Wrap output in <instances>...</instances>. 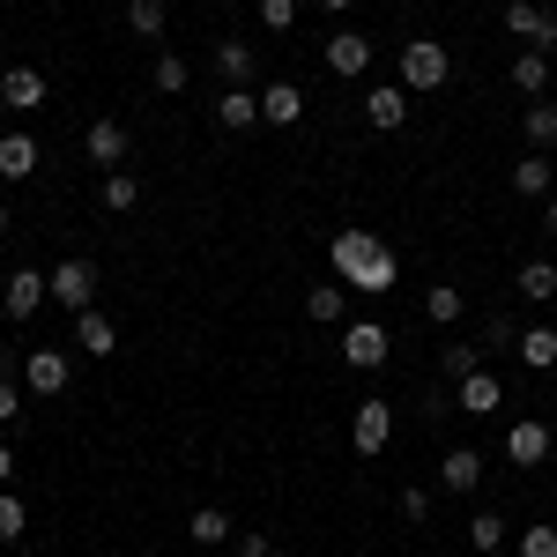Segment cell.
<instances>
[{
	"label": "cell",
	"mask_w": 557,
	"mask_h": 557,
	"mask_svg": "<svg viewBox=\"0 0 557 557\" xmlns=\"http://www.w3.org/2000/svg\"><path fill=\"white\" fill-rule=\"evenodd\" d=\"M327 268H335V283H343V290H364V298H386V290H394V275H401L394 253H386L364 223H343V231L327 238Z\"/></svg>",
	"instance_id": "6da1fadb"
},
{
	"label": "cell",
	"mask_w": 557,
	"mask_h": 557,
	"mask_svg": "<svg viewBox=\"0 0 557 557\" xmlns=\"http://www.w3.org/2000/svg\"><path fill=\"white\" fill-rule=\"evenodd\" d=\"M446 75H454V52H446L438 38H409L401 45V89H409V97L446 89Z\"/></svg>",
	"instance_id": "7a4b0ae2"
},
{
	"label": "cell",
	"mask_w": 557,
	"mask_h": 557,
	"mask_svg": "<svg viewBox=\"0 0 557 557\" xmlns=\"http://www.w3.org/2000/svg\"><path fill=\"white\" fill-rule=\"evenodd\" d=\"M38 305H52V275H38V268H15V275H8V290H0V312L23 327V320H38Z\"/></svg>",
	"instance_id": "3957f363"
},
{
	"label": "cell",
	"mask_w": 557,
	"mask_h": 557,
	"mask_svg": "<svg viewBox=\"0 0 557 557\" xmlns=\"http://www.w3.org/2000/svg\"><path fill=\"white\" fill-rule=\"evenodd\" d=\"M89 298H97V260H60V268H52V305H60V312H89Z\"/></svg>",
	"instance_id": "277c9868"
},
{
	"label": "cell",
	"mask_w": 557,
	"mask_h": 557,
	"mask_svg": "<svg viewBox=\"0 0 557 557\" xmlns=\"http://www.w3.org/2000/svg\"><path fill=\"white\" fill-rule=\"evenodd\" d=\"M506 30L520 45H535V52H557V15L543 0H506Z\"/></svg>",
	"instance_id": "5b68a950"
},
{
	"label": "cell",
	"mask_w": 557,
	"mask_h": 557,
	"mask_svg": "<svg viewBox=\"0 0 557 557\" xmlns=\"http://www.w3.org/2000/svg\"><path fill=\"white\" fill-rule=\"evenodd\" d=\"M386 349H394V335H386L380 320H357V327H343V364H349V372H380Z\"/></svg>",
	"instance_id": "8992f818"
},
{
	"label": "cell",
	"mask_w": 557,
	"mask_h": 557,
	"mask_svg": "<svg viewBox=\"0 0 557 557\" xmlns=\"http://www.w3.org/2000/svg\"><path fill=\"white\" fill-rule=\"evenodd\" d=\"M557 454V431L543 424V417H520L513 431H506V461L513 469H535V461H550Z\"/></svg>",
	"instance_id": "52a82bcc"
},
{
	"label": "cell",
	"mask_w": 557,
	"mask_h": 557,
	"mask_svg": "<svg viewBox=\"0 0 557 557\" xmlns=\"http://www.w3.org/2000/svg\"><path fill=\"white\" fill-rule=\"evenodd\" d=\"M127 127L120 120H89V134H83V157L97 164V172H127Z\"/></svg>",
	"instance_id": "ba28073f"
},
{
	"label": "cell",
	"mask_w": 557,
	"mask_h": 557,
	"mask_svg": "<svg viewBox=\"0 0 557 557\" xmlns=\"http://www.w3.org/2000/svg\"><path fill=\"white\" fill-rule=\"evenodd\" d=\"M386 438H394V409H386V401H357V417H349V446L372 461V454H386Z\"/></svg>",
	"instance_id": "9c48e42d"
},
{
	"label": "cell",
	"mask_w": 557,
	"mask_h": 557,
	"mask_svg": "<svg viewBox=\"0 0 557 557\" xmlns=\"http://www.w3.org/2000/svg\"><path fill=\"white\" fill-rule=\"evenodd\" d=\"M67 372H75V364H67V349H60V343H38L30 357H23V386H30V394H60Z\"/></svg>",
	"instance_id": "30bf717a"
},
{
	"label": "cell",
	"mask_w": 557,
	"mask_h": 557,
	"mask_svg": "<svg viewBox=\"0 0 557 557\" xmlns=\"http://www.w3.org/2000/svg\"><path fill=\"white\" fill-rule=\"evenodd\" d=\"M409 104H417V97H409V89H401V83H380V89H364V120H372V127H380V134L409 127Z\"/></svg>",
	"instance_id": "8fae6325"
},
{
	"label": "cell",
	"mask_w": 557,
	"mask_h": 557,
	"mask_svg": "<svg viewBox=\"0 0 557 557\" xmlns=\"http://www.w3.org/2000/svg\"><path fill=\"white\" fill-rule=\"evenodd\" d=\"M45 97H52V83H45L38 67H8V75H0V104H8V112H38Z\"/></svg>",
	"instance_id": "7c38bea8"
},
{
	"label": "cell",
	"mask_w": 557,
	"mask_h": 557,
	"mask_svg": "<svg viewBox=\"0 0 557 557\" xmlns=\"http://www.w3.org/2000/svg\"><path fill=\"white\" fill-rule=\"evenodd\" d=\"M454 394H461L454 409H469V417H498V409H506V386H498V372H491V364H483V372H469Z\"/></svg>",
	"instance_id": "4fadbf2b"
},
{
	"label": "cell",
	"mask_w": 557,
	"mask_h": 557,
	"mask_svg": "<svg viewBox=\"0 0 557 557\" xmlns=\"http://www.w3.org/2000/svg\"><path fill=\"white\" fill-rule=\"evenodd\" d=\"M327 67H335L343 83H357V75L372 67V38H364V30H335V38H327Z\"/></svg>",
	"instance_id": "5bb4252c"
},
{
	"label": "cell",
	"mask_w": 557,
	"mask_h": 557,
	"mask_svg": "<svg viewBox=\"0 0 557 557\" xmlns=\"http://www.w3.org/2000/svg\"><path fill=\"white\" fill-rule=\"evenodd\" d=\"M38 164H45V149H38V141H30L23 127L0 134V178H8V186H23V178L38 172Z\"/></svg>",
	"instance_id": "9a60e30c"
},
{
	"label": "cell",
	"mask_w": 557,
	"mask_h": 557,
	"mask_svg": "<svg viewBox=\"0 0 557 557\" xmlns=\"http://www.w3.org/2000/svg\"><path fill=\"white\" fill-rule=\"evenodd\" d=\"M260 120H268V127H298L305 120V89L298 83H260Z\"/></svg>",
	"instance_id": "2e32d148"
},
{
	"label": "cell",
	"mask_w": 557,
	"mask_h": 557,
	"mask_svg": "<svg viewBox=\"0 0 557 557\" xmlns=\"http://www.w3.org/2000/svg\"><path fill=\"white\" fill-rule=\"evenodd\" d=\"M215 127L223 134H253L260 127V89H223V97H215Z\"/></svg>",
	"instance_id": "e0dca14e"
},
{
	"label": "cell",
	"mask_w": 557,
	"mask_h": 557,
	"mask_svg": "<svg viewBox=\"0 0 557 557\" xmlns=\"http://www.w3.org/2000/svg\"><path fill=\"white\" fill-rule=\"evenodd\" d=\"M475 483H483V454H475V446H454V454L438 461V491H454V498H469Z\"/></svg>",
	"instance_id": "ac0fdd59"
},
{
	"label": "cell",
	"mask_w": 557,
	"mask_h": 557,
	"mask_svg": "<svg viewBox=\"0 0 557 557\" xmlns=\"http://www.w3.org/2000/svg\"><path fill=\"white\" fill-rule=\"evenodd\" d=\"M550 186H557V164L543 157V149H528L513 164V194H528V201H550Z\"/></svg>",
	"instance_id": "d6986e66"
},
{
	"label": "cell",
	"mask_w": 557,
	"mask_h": 557,
	"mask_svg": "<svg viewBox=\"0 0 557 557\" xmlns=\"http://www.w3.org/2000/svg\"><path fill=\"white\" fill-rule=\"evenodd\" d=\"M215 75H223V89H253V45L223 38L215 45Z\"/></svg>",
	"instance_id": "ffe728a7"
},
{
	"label": "cell",
	"mask_w": 557,
	"mask_h": 557,
	"mask_svg": "<svg viewBox=\"0 0 557 557\" xmlns=\"http://www.w3.org/2000/svg\"><path fill=\"white\" fill-rule=\"evenodd\" d=\"M424 320H431V327H461V320H469L461 283H431V290H424Z\"/></svg>",
	"instance_id": "44dd1931"
},
{
	"label": "cell",
	"mask_w": 557,
	"mask_h": 557,
	"mask_svg": "<svg viewBox=\"0 0 557 557\" xmlns=\"http://www.w3.org/2000/svg\"><path fill=\"white\" fill-rule=\"evenodd\" d=\"M75 343H83V357H112V349H120V327L89 305V312H75Z\"/></svg>",
	"instance_id": "7402d4cb"
},
{
	"label": "cell",
	"mask_w": 557,
	"mask_h": 557,
	"mask_svg": "<svg viewBox=\"0 0 557 557\" xmlns=\"http://www.w3.org/2000/svg\"><path fill=\"white\" fill-rule=\"evenodd\" d=\"M186 535H194V550H215V543H238V520L223 513V506H201V513L186 520Z\"/></svg>",
	"instance_id": "603a6c76"
},
{
	"label": "cell",
	"mask_w": 557,
	"mask_h": 557,
	"mask_svg": "<svg viewBox=\"0 0 557 557\" xmlns=\"http://www.w3.org/2000/svg\"><path fill=\"white\" fill-rule=\"evenodd\" d=\"M469 372H483V343H446L438 349V386H461Z\"/></svg>",
	"instance_id": "cb8c5ba5"
},
{
	"label": "cell",
	"mask_w": 557,
	"mask_h": 557,
	"mask_svg": "<svg viewBox=\"0 0 557 557\" xmlns=\"http://www.w3.org/2000/svg\"><path fill=\"white\" fill-rule=\"evenodd\" d=\"M513 290H520L528 305H550V298H557V260H528V268L513 275Z\"/></svg>",
	"instance_id": "d4e9b609"
},
{
	"label": "cell",
	"mask_w": 557,
	"mask_h": 557,
	"mask_svg": "<svg viewBox=\"0 0 557 557\" xmlns=\"http://www.w3.org/2000/svg\"><path fill=\"white\" fill-rule=\"evenodd\" d=\"M520 364H528V372H550L557 364V327H520Z\"/></svg>",
	"instance_id": "484cf974"
},
{
	"label": "cell",
	"mask_w": 557,
	"mask_h": 557,
	"mask_svg": "<svg viewBox=\"0 0 557 557\" xmlns=\"http://www.w3.org/2000/svg\"><path fill=\"white\" fill-rule=\"evenodd\" d=\"M164 23H172V8H164V0H127V30H134L141 45L164 38Z\"/></svg>",
	"instance_id": "4316f807"
},
{
	"label": "cell",
	"mask_w": 557,
	"mask_h": 557,
	"mask_svg": "<svg viewBox=\"0 0 557 557\" xmlns=\"http://www.w3.org/2000/svg\"><path fill=\"white\" fill-rule=\"evenodd\" d=\"M513 89H520V97H543V89H550V52L528 45V52L513 60Z\"/></svg>",
	"instance_id": "83f0119b"
},
{
	"label": "cell",
	"mask_w": 557,
	"mask_h": 557,
	"mask_svg": "<svg viewBox=\"0 0 557 557\" xmlns=\"http://www.w3.org/2000/svg\"><path fill=\"white\" fill-rule=\"evenodd\" d=\"M305 320H312V327H335V320H343V283H312V290H305Z\"/></svg>",
	"instance_id": "f1b7e54d"
},
{
	"label": "cell",
	"mask_w": 557,
	"mask_h": 557,
	"mask_svg": "<svg viewBox=\"0 0 557 557\" xmlns=\"http://www.w3.org/2000/svg\"><path fill=\"white\" fill-rule=\"evenodd\" d=\"M520 127H528V149H543V157H550V149H557V104H528V120H520Z\"/></svg>",
	"instance_id": "f546056e"
},
{
	"label": "cell",
	"mask_w": 557,
	"mask_h": 557,
	"mask_svg": "<svg viewBox=\"0 0 557 557\" xmlns=\"http://www.w3.org/2000/svg\"><path fill=\"white\" fill-rule=\"evenodd\" d=\"M104 209H112V215L141 209V178H134V172H104Z\"/></svg>",
	"instance_id": "4dcf8cb0"
},
{
	"label": "cell",
	"mask_w": 557,
	"mask_h": 557,
	"mask_svg": "<svg viewBox=\"0 0 557 557\" xmlns=\"http://www.w3.org/2000/svg\"><path fill=\"white\" fill-rule=\"evenodd\" d=\"M498 543H506V520H498V513H475L469 520V550L475 557H498Z\"/></svg>",
	"instance_id": "1f68e13d"
},
{
	"label": "cell",
	"mask_w": 557,
	"mask_h": 557,
	"mask_svg": "<svg viewBox=\"0 0 557 557\" xmlns=\"http://www.w3.org/2000/svg\"><path fill=\"white\" fill-rule=\"evenodd\" d=\"M520 557H557V520H528L520 528Z\"/></svg>",
	"instance_id": "d6a6232c"
},
{
	"label": "cell",
	"mask_w": 557,
	"mask_h": 557,
	"mask_svg": "<svg viewBox=\"0 0 557 557\" xmlns=\"http://www.w3.org/2000/svg\"><path fill=\"white\" fill-rule=\"evenodd\" d=\"M260 30H298V0H260Z\"/></svg>",
	"instance_id": "836d02e7"
},
{
	"label": "cell",
	"mask_w": 557,
	"mask_h": 557,
	"mask_svg": "<svg viewBox=\"0 0 557 557\" xmlns=\"http://www.w3.org/2000/svg\"><path fill=\"white\" fill-rule=\"evenodd\" d=\"M186 83H194V75H186V60H178V52H157V89H164V97H178Z\"/></svg>",
	"instance_id": "e575fe53"
},
{
	"label": "cell",
	"mask_w": 557,
	"mask_h": 557,
	"mask_svg": "<svg viewBox=\"0 0 557 557\" xmlns=\"http://www.w3.org/2000/svg\"><path fill=\"white\" fill-rule=\"evenodd\" d=\"M506 343H520V320L513 312H491L483 320V349H506Z\"/></svg>",
	"instance_id": "d590c367"
},
{
	"label": "cell",
	"mask_w": 557,
	"mask_h": 557,
	"mask_svg": "<svg viewBox=\"0 0 557 557\" xmlns=\"http://www.w3.org/2000/svg\"><path fill=\"white\" fill-rule=\"evenodd\" d=\"M0 543H23V498L0 491Z\"/></svg>",
	"instance_id": "8d00e7d4"
},
{
	"label": "cell",
	"mask_w": 557,
	"mask_h": 557,
	"mask_svg": "<svg viewBox=\"0 0 557 557\" xmlns=\"http://www.w3.org/2000/svg\"><path fill=\"white\" fill-rule=\"evenodd\" d=\"M23 417V386H15V372H0V431Z\"/></svg>",
	"instance_id": "74e56055"
},
{
	"label": "cell",
	"mask_w": 557,
	"mask_h": 557,
	"mask_svg": "<svg viewBox=\"0 0 557 557\" xmlns=\"http://www.w3.org/2000/svg\"><path fill=\"white\" fill-rule=\"evenodd\" d=\"M401 520H431V491H424V483L401 491Z\"/></svg>",
	"instance_id": "f35d334b"
},
{
	"label": "cell",
	"mask_w": 557,
	"mask_h": 557,
	"mask_svg": "<svg viewBox=\"0 0 557 557\" xmlns=\"http://www.w3.org/2000/svg\"><path fill=\"white\" fill-rule=\"evenodd\" d=\"M15 469H23V454H15V446L0 438V491H15Z\"/></svg>",
	"instance_id": "ab89813d"
},
{
	"label": "cell",
	"mask_w": 557,
	"mask_h": 557,
	"mask_svg": "<svg viewBox=\"0 0 557 557\" xmlns=\"http://www.w3.org/2000/svg\"><path fill=\"white\" fill-rule=\"evenodd\" d=\"M238 557H283V550H275L268 535H238Z\"/></svg>",
	"instance_id": "60d3db41"
},
{
	"label": "cell",
	"mask_w": 557,
	"mask_h": 557,
	"mask_svg": "<svg viewBox=\"0 0 557 557\" xmlns=\"http://www.w3.org/2000/svg\"><path fill=\"white\" fill-rule=\"evenodd\" d=\"M543 231H550V238H557V194H550V201H543Z\"/></svg>",
	"instance_id": "b9f144b4"
},
{
	"label": "cell",
	"mask_w": 557,
	"mask_h": 557,
	"mask_svg": "<svg viewBox=\"0 0 557 557\" xmlns=\"http://www.w3.org/2000/svg\"><path fill=\"white\" fill-rule=\"evenodd\" d=\"M320 8H327V15H349V8H357V0H320Z\"/></svg>",
	"instance_id": "7bdbcfd3"
},
{
	"label": "cell",
	"mask_w": 557,
	"mask_h": 557,
	"mask_svg": "<svg viewBox=\"0 0 557 557\" xmlns=\"http://www.w3.org/2000/svg\"><path fill=\"white\" fill-rule=\"evenodd\" d=\"M0 238H8V201H0Z\"/></svg>",
	"instance_id": "ee69618b"
}]
</instances>
